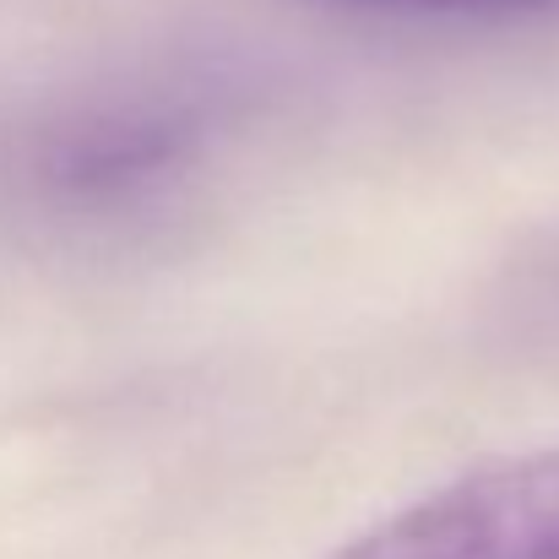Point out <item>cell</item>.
Returning <instances> with one entry per match:
<instances>
[{"label":"cell","instance_id":"1","mask_svg":"<svg viewBox=\"0 0 559 559\" xmlns=\"http://www.w3.org/2000/svg\"><path fill=\"white\" fill-rule=\"evenodd\" d=\"M326 559H559V451L473 467Z\"/></svg>","mask_w":559,"mask_h":559},{"label":"cell","instance_id":"2","mask_svg":"<svg viewBox=\"0 0 559 559\" xmlns=\"http://www.w3.org/2000/svg\"><path fill=\"white\" fill-rule=\"evenodd\" d=\"M206 109L190 98H120L60 120L27 153V186L66 212H115L164 190L195 164Z\"/></svg>","mask_w":559,"mask_h":559},{"label":"cell","instance_id":"3","mask_svg":"<svg viewBox=\"0 0 559 559\" xmlns=\"http://www.w3.org/2000/svg\"><path fill=\"white\" fill-rule=\"evenodd\" d=\"M348 5H380V11H445V16H527V11H555L559 0H348Z\"/></svg>","mask_w":559,"mask_h":559}]
</instances>
